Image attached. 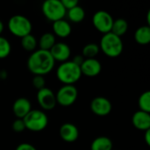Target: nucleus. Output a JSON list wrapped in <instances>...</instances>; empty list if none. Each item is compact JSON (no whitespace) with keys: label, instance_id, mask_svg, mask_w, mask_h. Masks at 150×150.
Here are the masks:
<instances>
[{"label":"nucleus","instance_id":"9","mask_svg":"<svg viewBox=\"0 0 150 150\" xmlns=\"http://www.w3.org/2000/svg\"><path fill=\"white\" fill-rule=\"evenodd\" d=\"M37 101L40 107L45 111H50L53 110L56 103L55 94L53 92L52 90H50L47 87H45L37 92Z\"/></svg>","mask_w":150,"mask_h":150},{"label":"nucleus","instance_id":"27","mask_svg":"<svg viewBox=\"0 0 150 150\" xmlns=\"http://www.w3.org/2000/svg\"><path fill=\"white\" fill-rule=\"evenodd\" d=\"M12 129L16 133H21V132H23L25 129V124H24L23 120H21V119L15 120L13 121V123H12Z\"/></svg>","mask_w":150,"mask_h":150},{"label":"nucleus","instance_id":"12","mask_svg":"<svg viewBox=\"0 0 150 150\" xmlns=\"http://www.w3.org/2000/svg\"><path fill=\"white\" fill-rule=\"evenodd\" d=\"M82 75L89 77H94L100 74L102 70V65L98 60L96 58L84 59L83 62L80 66Z\"/></svg>","mask_w":150,"mask_h":150},{"label":"nucleus","instance_id":"4","mask_svg":"<svg viewBox=\"0 0 150 150\" xmlns=\"http://www.w3.org/2000/svg\"><path fill=\"white\" fill-rule=\"evenodd\" d=\"M25 129L32 132H40L44 130L48 124L47 115L41 110H31L23 119Z\"/></svg>","mask_w":150,"mask_h":150},{"label":"nucleus","instance_id":"29","mask_svg":"<svg viewBox=\"0 0 150 150\" xmlns=\"http://www.w3.org/2000/svg\"><path fill=\"white\" fill-rule=\"evenodd\" d=\"M15 150H37V149L30 143H21Z\"/></svg>","mask_w":150,"mask_h":150},{"label":"nucleus","instance_id":"23","mask_svg":"<svg viewBox=\"0 0 150 150\" xmlns=\"http://www.w3.org/2000/svg\"><path fill=\"white\" fill-rule=\"evenodd\" d=\"M100 51L99 46L96 43H89L85 45L82 51V55L84 59L95 58Z\"/></svg>","mask_w":150,"mask_h":150},{"label":"nucleus","instance_id":"26","mask_svg":"<svg viewBox=\"0 0 150 150\" xmlns=\"http://www.w3.org/2000/svg\"><path fill=\"white\" fill-rule=\"evenodd\" d=\"M33 85L35 89H37L38 91L45 88V84H46V80L44 78L43 76H34L33 78Z\"/></svg>","mask_w":150,"mask_h":150},{"label":"nucleus","instance_id":"24","mask_svg":"<svg viewBox=\"0 0 150 150\" xmlns=\"http://www.w3.org/2000/svg\"><path fill=\"white\" fill-rule=\"evenodd\" d=\"M139 108L141 111L145 112H150V91H147L143 92L138 100Z\"/></svg>","mask_w":150,"mask_h":150},{"label":"nucleus","instance_id":"22","mask_svg":"<svg viewBox=\"0 0 150 150\" xmlns=\"http://www.w3.org/2000/svg\"><path fill=\"white\" fill-rule=\"evenodd\" d=\"M21 47L27 52H34L38 47L37 39L32 34H28L23 38H21Z\"/></svg>","mask_w":150,"mask_h":150},{"label":"nucleus","instance_id":"3","mask_svg":"<svg viewBox=\"0 0 150 150\" xmlns=\"http://www.w3.org/2000/svg\"><path fill=\"white\" fill-rule=\"evenodd\" d=\"M99 48L106 56L110 58H116L122 54L124 44L120 37L110 32L102 36Z\"/></svg>","mask_w":150,"mask_h":150},{"label":"nucleus","instance_id":"20","mask_svg":"<svg viewBox=\"0 0 150 150\" xmlns=\"http://www.w3.org/2000/svg\"><path fill=\"white\" fill-rule=\"evenodd\" d=\"M67 16L69 21L73 23H80L82 22L85 18V11L83 7H81L79 4L76 7L69 10L67 12Z\"/></svg>","mask_w":150,"mask_h":150},{"label":"nucleus","instance_id":"1","mask_svg":"<svg viewBox=\"0 0 150 150\" xmlns=\"http://www.w3.org/2000/svg\"><path fill=\"white\" fill-rule=\"evenodd\" d=\"M55 62L49 51L36 49L27 60V69L33 76H46L50 73Z\"/></svg>","mask_w":150,"mask_h":150},{"label":"nucleus","instance_id":"30","mask_svg":"<svg viewBox=\"0 0 150 150\" xmlns=\"http://www.w3.org/2000/svg\"><path fill=\"white\" fill-rule=\"evenodd\" d=\"M83 61H84V58H83V56L82 54L75 55V57H74L73 60H72V62H73L74 63H76V65H78L79 67L82 65V63L83 62Z\"/></svg>","mask_w":150,"mask_h":150},{"label":"nucleus","instance_id":"21","mask_svg":"<svg viewBox=\"0 0 150 150\" xmlns=\"http://www.w3.org/2000/svg\"><path fill=\"white\" fill-rule=\"evenodd\" d=\"M128 30V23L125 18H117L113 21L111 33L113 34L122 37Z\"/></svg>","mask_w":150,"mask_h":150},{"label":"nucleus","instance_id":"6","mask_svg":"<svg viewBox=\"0 0 150 150\" xmlns=\"http://www.w3.org/2000/svg\"><path fill=\"white\" fill-rule=\"evenodd\" d=\"M41 11L43 15L50 21H57L64 18L66 9L60 0H47L42 4Z\"/></svg>","mask_w":150,"mask_h":150},{"label":"nucleus","instance_id":"8","mask_svg":"<svg viewBox=\"0 0 150 150\" xmlns=\"http://www.w3.org/2000/svg\"><path fill=\"white\" fill-rule=\"evenodd\" d=\"M112 16L106 11H98L92 17V24L94 27L103 34L110 33L113 24Z\"/></svg>","mask_w":150,"mask_h":150},{"label":"nucleus","instance_id":"5","mask_svg":"<svg viewBox=\"0 0 150 150\" xmlns=\"http://www.w3.org/2000/svg\"><path fill=\"white\" fill-rule=\"evenodd\" d=\"M8 29L14 36L21 39L31 33L33 25L26 17L17 14L10 18L8 21Z\"/></svg>","mask_w":150,"mask_h":150},{"label":"nucleus","instance_id":"31","mask_svg":"<svg viewBox=\"0 0 150 150\" xmlns=\"http://www.w3.org/2000/svg\"><path fill=\"white\" fill-rule=\"evenodd\" d=\"M144 139H145V142H146V143H147V144L149 146L150 145V129L149 130H147V131H145Z\"/></svg>","mask_w":150,"mask_h":150},{"label":"nucleus","instance_id":"10","mask_svg":"<svg viewBox=\"0 0 150 150\" xmlns=\"http://www.w3.org/2000/svg\"><path fill=\"white\" fill-rule=\"evenodd\" d=\"M91 112L98 116L104 117L110 114L112 111V103L105 97H96L91 102Z\"/></svg>","mask_w":150,"mask_h":150},{"label":"nucleus","instance_id":"14","mask_svg":"<svg viewBox=\"0 0 150 150\" xmlns=\"http://www.w3.org/2000/svg\"><path fill=\"white\" fill-rule=\"evenodd\" d=\"M32 110V105L26 98H19L16 99L12 105V112L17 119L23 120Z\"/></svg>","mask_w":150,"mask_h":150},{"label":"nucleus","instance_id":"16","mask_svg":"<svg viewBox=\"0 0 150 150\" xmlns=\"http://www.w3.org/2000/svg\"><path fill=\"white\" fill-rule=\"evenodd\" d=\"M72 32L71 25L69 21L64 18L53 22V34L59 38H67Z\"/></svg>","mask_w":150,"mask_h":150},{"label":"nucleus","instance_id":"18","mask_svg":"<svg viewBox=\"0 0 150 150\" xmlns=\"http://www.w3.org/2000/svg\"><path fill=\"white\" fill-rule=\"evenodd\" d=\"M91 150H112V142L106 136H99L91 142Z\"/></svg>","mask_w":150,"mask_h":150},{"label":"nucleus","instance_id":"7","mask_svg":"<svg viewBox=\"0 0 150 150\" xmlns=\"http://www.w3.org/2000/svg\"><path fill=\"white\" fill-rule=\"evenodd\" d=\"M78 97L77 89L74 85H63L55 94L56 103L63 107L72 105Z\"/></svg>","mask_w":150,"mask_h":150},{"label":"nucleus","instance_id":"17","mask_svg":"<svg viewBox=\"0 0 150 150\" xmlns=\"http://www.w3.org/2000/svg\"><path fill=\"white\" fill-rule=\"evenodd\" d=\"M135 41L142 46L149 45L150 43V26L142 25L134 33Z\"/></svg>","mask_w":150,"mask_h":150},{"label":"nucleus","instance_id":"25","mask_svg":"<svg viewBox=\"0 0 150 150\" xmlns=\"http://www.w3.org/2000/svg\"><path fill=\"white\" fill-rule=\"evenodd\" d=\"M11 51V46L10 41L3 37L0 36V59H4L9 56Z\"/></svg>","mask_w":150,"mask_h":150},{"label":"nucleus","instance_id":"32","mask_svg":"<svg viewBox=\"0 0 150 150\" xmlns=\"http://www.w3.org/2000/svg\"><path fill=\"white\" fill-rule=\"evenodd\" d=\"M8 73L5 69H1L0 70V79L1 80H5L7 78Z\"/></svg>","mask_w":150,"mask_h":150},{"label":"nucleus","instance_id":"33","mask_svg":"<svg viewBox=\"0 0 150 150\" xmlns=\"http://www.w3.org/2000/svg\"><path fill=\"white\" fill-rule=\"evenodd\" d=\"M4 23L2 22V20H0V36H1L2 33L4 32Z\"/></svg>","mask_w":150,"mask_h":150},{"label":"nucleus","instance_id":"11","mask_svg":"<svg viewBox=\"0 0 150 150\" xmlns=\"http://www.w3.org/2000/svg\"><path fill=\"white\" fill-rule=\"evenodd\" d=\"M54 62H64L69 61L71 55V50L68 44L64 42H56L54 47L49 50Z\"/></svg>","mask_w":150,"mask_h":150},{"label":"nucleus","instance_id":"19","mask_svg":"<svg viewBox=\"0 0 150 150\" xmlns=\"http://www.w3.org/2000/svg\"><path fill=\"white\" fill-rule=\"evenodd\" d=\"M55 43H56L55 36L53 34V33H43L38 41V45H39L40 49L45 50V51H49L54 47V45Z\"/></svg>","mask_w":150,"mask_h":150},{"label":"nucleus","instance_id":"28","mask_svg":"<svg viewBox=\"0 0 150 150\" xmlns=\"http://www.w3.org/2000/svg\"><path fill=\"white\" fill-rule=\"evenodd\" d=\"M62 4L64 6V8L66 9V11H69L74 7H76V5H78V1L77 0H62Z\"/></svg>","mask_w":150,"mask_h":150},{"label":"nucleus","instance_id":"2","mask_svg":"<svg viewBox=\"0 0 150 150\" xmlns=\"http://www.w3.org/2000/svg\"><path fill=\"white\" fill-rule=\"evenodd\" d=\"M82 76L81 69L72 61H67L59 65L56 69L57 79L64 85H73Z\"/></svg>","mask_w":150,"mask_h":150},{"label":"nucleus","instance_id":"15","mask_svg":"<svg viewBox=\"0 0 150 150\" xmlns=\"http://www.w3.org/2000/svg\"><path fill=\"white\" fill-rule=\"evenodd\" d=\"M133 126L141 131H147L150 129V114L141 110L135 112L132 117Z\"/></svg>","mask_w":150,"mask_h":150},{"label":"nucleus","instance_id":"13","mask_svg":"<svg viewBox=\"0 0 150 150\" xmlns=\"http://www.w3.org/2000/svg\"><path fill=\"white\" fill-rule=\"evenodd\" d=\"M59 134L62 140L68 143L75 142L79 137V130L72 123H64L61 126Z\"/></svg>","mask_w":150,"mask_h":150}]
</instances>
